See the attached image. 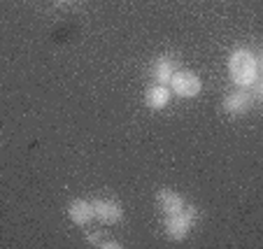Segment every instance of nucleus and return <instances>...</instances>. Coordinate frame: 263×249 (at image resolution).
<instances>
[{
	"label": "nucleus",
	"instance_id": "f257e3e1",
	"mask_svg": "<svg viewBox=\"0 0 263 249\" xmlns=\"http://www.w3.org/2000/svg\"><path fill=\"white\" fill-rule=\"evenodd\" d=\"M256 72H258L256 59H254V54L249 49H235L233 54L229 56V75L235 86L249 89V86L258 80Z\"/></svg>",
	"mask_w": 263,
	"mask_h": 249
},
{
	"label": "nucleus",
	"instance_id": "f03ea898",
	"mask_svg": "<svg viewBox=\"0 0 263 249\" xmlns=\"http://www.w3.org/2000/svg\"><path fill=\"white\" fill-rule=\"evenodd\" d=\"M194 207H184L182 212L175 215H165V233L173 240H184L194 228Z\"/></svg>",
	"mask_w": 263,
	"mask_h": 249
},
{
	"label": "nucleus",
	"instance_id": "7ed1b4c3",
	"mask_svg": "<svg viewBox=\"0 0 263 249\" xmlns=\"http://www.w3.org/2000/svg\"><path fill=\"white\" fill-rule=\"evenodd\" d=\"M170 89L173 93H177L179 98H196L203 89V82L196 72H189V70H177L170 80Z\"/></svg>",
	"mask_w": 263,
	"mask_h": 249
},
{
	"label": "nucleus",
	"instance_id": "20e7f679",
	"mask_svg": "<svg viewBox=\"0 0 263 249\" xmlns=\"http://www.w3.org/2000/svg\"><path fill=\"white\" fill-rule=\"evenodd\" d=\"M91 205H93V217L98 221H103V224H117L124 217L121 205L112 198H96Z\"/></svg>",
	"mask_w": 263,
	"mask_h": 249
},
{
	"label": "nucleus",
	"instance_id": "39448f33",
	"mask_svg": "<svg viewBox=\"0 0 263 249\" xmlns=\"http://www.w3.org/2000/svg\"><path fill=\"white\" fill-rule=\"evenodd\" d=\"M156 203H159L163 215H175V212H182V209L186 207L184 196L177 194V191H173V189H161L159 194H156Z\"/></svg>",
	"mask_w": 263,
	"mask_h": 249
},
{
	"label": "nucleus",
	"instance_id": "423d86ee",
	"mask_svg": "<svg viewBox=\"0 0 263 249\" xmlns=\"http://www.w3.org/2000/svg\"><path fill=\"white\" fill-rule=\"evenodd\" d=\"M177 63H175L170 56H161V59L154 61V65H152V77L156 80V84H163L168 86L170 80H173V75L177 72Z\"/></svg>",
	"mask_w": 263,
	"mask_h": 249
},
{
	"label": "nucleus",
	"instance_id": "0eeeda50",
	"mask_svg": "<svg viewBox=\"0 0 263 249\" xmlns=\"http://www.w3.org/2000/svg\"><path fill=\"white\" fill-rule=\"evenodd\" d=\"M68 217L72 224L77 226H86L91 219H93V205L89 200H82V198H74L72 203L68 205Z\"/></svg>",
	"mask_w": 263,
	"mask_h": 249
},
{
	"label": "nucleus",
	"instance_id": "6e6552de",
	"mask_svg": "<svg viewBox=\"0 0 263 249\" xmlns=\"http://www.w3.org/2000/svg\"><path fill=\"white\" fill-rule=\"evenodd\" d=\"M249 105H252V93L247 89H240L223 98V110L229 114H245L249 110Z\"/></svg>",
	"mask_w": 263,
	"mask_h": 249
},
{
	"label": "nucleus",
	"instance_id": "1a4fd4ad",
	"mask_svg": "<svg viewBox=\"0 0 263 249\" xmlns=\"http://www.w3.org/2000/svg\"><path fill=\"white\" fill-rule=\"evenodd\" d=\"M170 103V89L163 84H156V86H149L144 91V105L149 110H163L165 105Z\"/></svg>",
	"mask_w": 263,
	"mask_h": 249
}]
</instances>
